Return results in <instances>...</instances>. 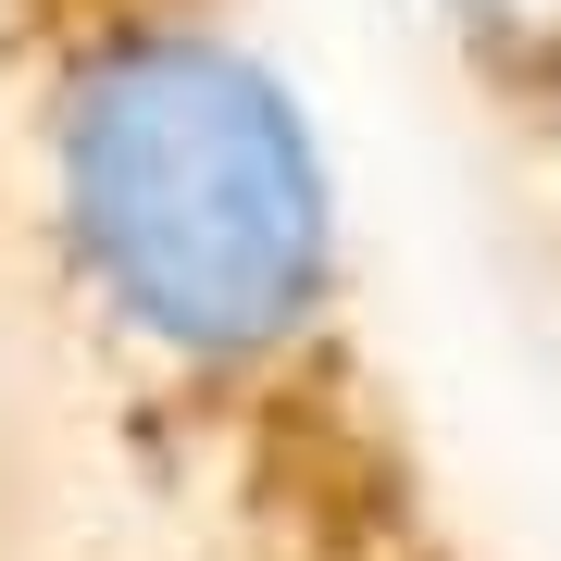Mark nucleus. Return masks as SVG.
Segmentation results:
<instances>
[{"label":"nucleus","mask_w":561,"mask_h":561,"mask_svg":"<svg viewBox=\"0 0 561 561\" xmlns=\"http://www.w3.org/2000/svg\"><path fill=\"white\" fill-rule=\"evenodd\" d=\"M0 101L50 312L162 486L387 375L262 0H0Z\"/></svg>","instance_id":"1"},{"label":"nucleus","mask_w":561,"mask_h":561,"mask_svg":"<svg viewBox=\"0 0 561 561\" xmlns=\"http://www.w3.org/2000/svg\"><path fill=\"white\" fill-rule=\"evenodd\" d=\"M175 500L213 537V561H474L449 500H437V461H424L400 375L225 449Z\"/></svg>","instance_id":"2"},{"label":"nucleus","mask_w":561,"mask_h":561,"mask_svg":"<svg viewBox=\"0 0 561 561\" xmlns=\"http://www.w3.org/2000/svg\"><path fill=\"white\" fill-rule=\"evenodd\" d=\"M424 25L474 88V113L561 175V0H424Z\"/></svg>","instance_id":"3"}]
</instances>
